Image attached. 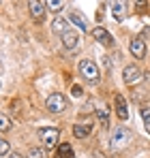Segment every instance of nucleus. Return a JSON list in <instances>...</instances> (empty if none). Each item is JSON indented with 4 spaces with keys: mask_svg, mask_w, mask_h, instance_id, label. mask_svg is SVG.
Here are the masks:
<instances>
[{
    "mask_svg": "<svg viewBox=\"0 0 150 158\" xmlns=\"http://www.w3.org/2000/svg\"><path fill=\"white\" fill-rule=\"evenodd\" d=\"M56 158H75L71 143H58L56 145Z\"/></svg>",
    "mask_w": 150,
    "mask_h": 158,
    "instance_id": "obj_12",
    "label": "nucleus"
},
{
    "mask_svg": "<svg viewBox=\"0 0 150 158\" xmlns=\"http://www.w3.org/2000/svg\"><path fill=\"white\" fill-rule=\"evenodd\" d=\"M144 36H146V39H150V28H146V30H144Z\"/></svg>",
    "mask_w": 150,
    "mask_h": 158,
    "instance_id": "obj_26",
    "label": "nucleus"
},
{
    "mask_svg": "<svg viewBox=\"0 0 150 158\" xmlns=\"http://www.w3.org/2000/svg\"><path fill=\"white\" fill-rule=\"evenodd\" d=\"M43 2H45L47 11H51V13H60L64 9V0H43Z\"/></svg>",
    "mask_w": 150,
    "mask_h": 158,
    "instance_id": "obj_16",
    "label": "nucleus"
},
{
    "mask_svg": "<svg viewBox=\"0 0 150 158\" xmlns=\"http://www.w3.org/2000/svg\"><path fill=\"white\" fill-rule=\"evenodd\" d=\"M139 113H142V118H144V128H146V132L150 135V107H142Z\"/></svg>",
    "mask_w": 150,
    "mask_h": 158,
    "instance_id": "obj_18",
    "label": "nucleus"
},
{
    "mask_svg": "<svg viewBox=\"0 0 150 158\" xmlns=\"http://www.w3.org/2000/svg\"><path fill=\"white\" fill-rule=\"evenodd\" d=\"M129 141H131V131L125 128V126H118V128L114 131V135H112V148H114V150L125 148Z\"/></svg>",
    "mask_w": 150,
    "mask_h": 158,
    "instance_id": "obj_4",
    "label": "nucleus"
},
{
    "mask_svg": "<svg viewBox=\"0 0 150 158\" xmlns=\"http://www.w3.org/2000/svg\"><path fill=\"white\" fill-rule=\"evenodd\" d=\"M45 107H47V111L50 113H62L69 103H67V96L64 94H60V92H54L47 96V101H45Z\"/></svg>",
    "mask_w": 150,
    "mask_h": 158,
    "instance_id": "obj_2",
    "label": "nucleus"
},
{
    "mask_svg": "<svg viewBox=\"0 0 150 158\" xmlns=\"http://www.w3.org/2000/svg\"><path fill=\"white\" fill-rule=\"evenodd\" d=\"M7 158H24V156H22L20 152H9V154H7Z\"/></svg>",
    "mask_w": 150,
    "mask_h": 158,
    "instance_id": "obj_24",
    "label": "nucleus"
},
{
    "mask_svg": "<svg viewBox=\"0 0 150 158\" xmlns=\"http://www.w3.org/2000/svg\"><path fill=\"white\" fill-rule=\"evenodd\" d=\"M95 111H97V120H99L103 126H107V124H109V109L103 107V105H97Z\"/></svg>",
    "mask_w": 150,
    "mask_h": 158,
    "instance_id": "obj_15",
    "label": "nucleus"
},
{
    "mask_svg": "<svg viewBox=\"0 0 150 158\" xmlns=\"http://www.w3.org/2000/svg\"><path fill=\"white\" fill-rule=\"evenodd\" d=\"M39 137H41V143L51 150L54 145H58L60 131H58V128H39Z\"/></svg>",
    "mask_w": 150,
    "mask_h": 158,
    "instance_id": "obj_6",
    "label": "nucleus"
},
{
    "mask_svg": "<svg viewBox=\"0 0 150 158\" xmlns=\"http://www.w3.org/2000/svg\"><path fill=\"white\" fill-rule=\"evenodd\" d=\"M9 128H11V120H9L7 115L0 113V132H7Z\"/></svg>",
    "mask_w": 150,
    "mask_h": 158,
    "instance_id": "obj_20",
    "label": "nucleus"
},
{
    "mask_svg": "<svg viewBox=\"0 0 150 158\" xmlns=\"http://www.w3.org/2000/svg\"><path fill=\"white\" fill-rule=\"evenodd\" d=\"M67 22H69V19H64V17H56V19H54V24H51V32L60 36V34L69 28V26H67Z\"/></svg>",
    "mask_w": 150,
    "mask_h": 158,
    "instance_id": "obj_14",
    "label": "nucleus"
},
{
    "mask_svg": "<svg viewBox=\"0 0 150 158\" xmlns=\"http://www.w3.org/2000/svg\"><path fill=\"white\" fill-rule=\"evenodd\" d=\"M90 132H92V124H90V122H86V124H75L73 126V135L77 139H86Z\"/></svg>",
    "mask_w": 150,
    "mask_h": 158,
    "instance_id": "obj_13",
    "label": "nucleus"
},
{
    "mask_svg": "<svg viewBox=\"0 0 150 158\" xmlns=\"http://www.w3.org/2000/svg\"><path fill=\"white\" fill-rule=\"evenodd\" d=\"M135 9H137V13H146V9H148V0H135Z\"/></svg>",
    "mask_w": 150,
    "mask_h": 158,
    "instance_id": "obj_22",
    "label": "nucleus"
},
{
    "mask_svg": "<svg viewBox=\"0 0 150 158\" xmlns=\"http://www.w3.org/2000/svg\"><path fill=\"white\" fill-rule=\"evenodd\" d=\"M28 11L32 15V19L37 24H43L45 22V13H47V6L43 0H28Z\"/></svg>",
    "mask_w": 150,
    "mask_h": 158,
    "instance_id": "obj_3",
    "label": "nucleus"
},
{
    "mask_svg": "<svg viewBox=\"0 0 150 158\" xmlns=\"http://www.w3.org/2000/svg\"><path fill=\"white\" fill-rule=\"evenodd\" d=\"M114 105H116V113H118V118H120V120H129V105H126V98H125V96L116 94Z\"/></svg>",
    "mask_w": 150,
    "mask_h": 158,
    "instance_id": "obj_11",
    "label": "nucleus"
},
{
    "mask_svg": "<svg viewBox=\"0 0 150 158\" xmlns=\"http://www.w3.org/2000/svg\"><path fill=\"white\" fill-rule=\"evenodd\" d=\"M131 53H133L135 58H139V60L146 58V43H144V39L135 36V39L131 41Z\"/></svg>",
    "mask_w": 150,
    "mask_h": 158,
    "instance_id": "obj_10",
    "label": "nucleus"
},
{
    "mask_svg": "<svg viewBox=\"0 0 150 158\" xmlns=\"http://www.w3.org/2000/svg\"><path fill=\"white\" fill-rule=\"evenodd\" d=\"M92 39H95L97 43H101L103 47H112V45H114V36L109 34L107 28H103V26H97L92 30Z\"/></svg>",
    "mask_w": 150,
    "mask_h": 158,
    "instance_id": "obj_7",
    "label": "nucleus"
},
{
    "mask_svg": "<svg viewBox=\"0 0 150 158\" xmlns=\"http://www.w3.org/2000/svg\"><path fill=\"white\" fill-rule=\"evenodd\" d=\"M9 152H11V145H9V141L0 137V156H7Z\"/></svg>",
    "mask_w": 150,
    "mask_h": 158,
    "instance_id": "obj_21",
    "label": "nucleus"
},
{
    "mask_svg": "<svg viewBox=\"0 0 150 158\" xmlns=\"http://www.w3.org/2000/svg\"><path fill=\"white\" fill-rule=\"evenodd\" d=\"M109 6L116 22H122L126 17V0H109Z\"/></svg>",
    "mask_w": 150,
    "mask_h": 158,
    "instance_id": "obj_9",
    "label": "nucleus"
},
{
    "mask_svg": "<svg viewBox=\"0 0 150 158\" xmlns=\"http://www.w3.org/2000/svg\"><path fill=\"white\" fill-rule=\"evenodd\" d=\"M144 79H146V83H148V88H150V73H144Z\"/></svg>",
    "mask_w": 150,
    "mask_h": 158,
    "instance_id": "obj_25",
    "label": "nucleus"
},
{
    "mask_svg": "<svg viewBox=\"0 0 150 158\" xmlns=\"http://www.w3.org/2000/svg\"><path fill=\"white\" fill-rule=\"evenodd\" d=\"M26 158H45V150H43V148H32V150L26 154Z\"/></svg>",
    "mask_w": 150,
    "mask_h": 158,
    "instance_id": "obj_19",
    "label": "nucleus"
},
{
    "mask_svg": "<svg viewBox=\"0 0 150 158\" xmlns=\"http://www.w3.org/2000/svg\"><path fill=\"white\" fill-rule=\"evenodd\" d=\"M71 24H75V26L79 28V30H86V22L82 19V15L79 13H69V17H67Z\"/></svg>",
    "mask_w": 150,
    "mask_h": 158,
    "instance_id": "obj_17",
    "label": "nucleus"
},
{
    "mask_svg": "<svg viewBox=\"0 0 150 158\" xmlns=\"http://www.w3.org/2000/svg\"><path fill=\"white\" fill-rule=\"evenodd\" d=\"M0 85H2V81H0Z\"/></svg>",
    "mask_w": 150,
    "mask_h": 158,
    "instance_id": "obj_27",
    "label": "nucleus"
},
{
    "mask_svg": "<svg viewBox=\"0 0 150 158\" xmlns=\"http://www.w3.org/2000/svg\"><path fill=\"white\" fill-rule=\"evenodd\" d=\"M139 79H144V71L137 64H126L125 71H122V81L126 85H131V83H137Z\"/></svg>",
    "mask_w": 150,
    "mask_h": 158,
    "instance_id": "obj_5",
    "label": "nucleus"
},
{
    "mask_svg": "<svg viewBox=\"0 0 150 158\" xmlns=\"http://www.w3.org/2000/svg\"><path fill=\"white\" fill-rule=\"evenodd\" d=\"M79 75L86 79L88 83H97L99 81V77H101V71L97 69V64L92 62V60H82L79 62Z\"/></svg>",
    "mask_w": 150,
    "mask_h": 158,
    "instance_id": "obj_1",
    "label": "nucleus"
},
{
    "mask_svg": "<svg viewBox=\"0 0 150 158\" xmlns=\"http://www.w3.org/2000/svg\"><path fill=\"white\" fill-rule=\"evenodd\" d=\"M71 94H73V96H82V94H84V90H82L79 85H73V88H71Z\"/></svg>",
    "mask_w": 150,
    "mask_h": 158,
    "instance_id": "obj_23",
    "label": "nucleus"
},
{
    "mask_svg": "<svg viewBox=\"0 0 150 158\" xmlns=\"http://www.w3.org/2000/svg\"><path fill=\"white\" fill-rule=\"evenodd\" d=\"M60 41H62L64 49H71L73 52L75 47H77V43H79V34H77V30H73V28H67L60 34Z\"/></svg>",
    "mask_w": 150,
    "mask_h": 158,
    "instance_id": "obj_8",
    "label": "nucleus"
}]
</instances>
